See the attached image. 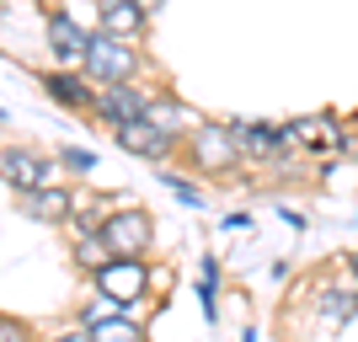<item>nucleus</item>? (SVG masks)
Segmentation results:
<instances>
[{
	"mask_svg": "<svg viewBox=\"0 0 358 342\" xmlns=\"http://www.w3.org/2000/svg\"><path fill=\"white\" fill-rule=\"evenodd\" d=\"M43 91L54 97V102L75 107V113H96V91L102 86H91V75H75V70H48Z\"/></svg>",
	"mask_w": 358,
	"mask_h": 342,
	"instance_id": "obj_8",
	"label": "nucleus"
},
{
	"mask_svg": "<svg viewBox=\"0 0 358 342\" xmlns=\"http://www.w3.org/2000/svg\"><path fill=\"white\" fill-rule=\"evenodd\" d=\"M0 342H27V327H16L11 315H6V321H0Z\"/></svg>",
	"mask_w": 358,
	"mask_h": 342,
	"instance_id": "obj_20",
	"label": "nucleus"
},
{
	"mask_svg": "<svg viewBox=\"0 0 358 342\" xmlns=\"http://www.w3.org/2000/svg\"><path fill=\"white\" fill-rule=\"evenodd\" d=\"M48 342H96L91 332H59V337H48Z\"/></svg>",
	"mask_w": 358,
	"mask_h": 342,
	"instance_id": "obj_21",
	"label": "nucleus"
},
{
	"mask_svg": "<svg viewBox=\"0 0 358 342\" xmlns=\"http://www.w3.org/2000/svg\"><path fill=\"white\" fill-rule=\"evenodd\" d=\"M230 134H236L241 155H278V150L294 145L289 123H230Z\"/></svg>",
	"mask_w": 358,
	"mask_h": 342,
	"instance_id": "obj_9",
	"label": "nucleus"
},
{
	"mask_svg": "<svg viewBox=\"0 0 358 342\" xmlns=\"http://www.w3.org/2000/svg\"><path fill=\"white\" fill-rule=\"evenodd\" d=\"M22 208H27L32 220H70L75 214V198L64 193V187H32V193H22Z\"/></svg>",
	"mask_w": 358,
	"mask_h": 342,
	"instance_id": "obj_12",
	"label": "nucleus"
},
{
	"mask_svg": "<svg viewBox=\"0 0 358 342\" xmlns=\"http://www.w3.org/2000/svg\"><path fill=\"white\" fill-rule=\"evenodd\" d=\"M96 118H102L107 129L155 118V97H145L139 86H102V91H96Z\"/></svg>",
	"mask_w": 358,
	"mask_h": 342,
	"instance_id": "obj_3",
	"label": "nucleus"
},
{
	"mask_svg": "<svg viewBox=\"0 0 358 342\" xmlns=\"http://www.w3.org/2000/svg\"><path fill=\"white\" fill-rule=\"evenodd\" d=\"M187 150H193V161L203 166V171H236V155H241L230 123H193Z\"/></svg>",
	"mask_w": 358,
	"mask_h": 342,
	"instance_id": "obj_2",
	"label": "nucleus"
},
{
	"mask_svg": "<svg viewBox=\"0 0 358 342\" xmlns=\"http://www.w3.org/2000/svg\"><path fill=\"white\" fill-rule=\"evenodd\" d=\"M91 337L96 342H145V332H139L129 315H107L102 327H91Z\"/></svg>",
	"mask_w": 358,
	"mask_h": 342,
	"instance_id": "obj_15",
	"label": "nucleus"
},
{
	"mask_svg": "<svg viewBox=\"0 0 358 342\" xmlns=\"http://www.w3.org/2000/svg\"><path fill=\"white\" fill-rule=\"evenodd\" d=\"M70 230H75V241L102 236V230H107V208H102V204H75V214H70Z\"/></svg>",
	"mask_w": 358,
	"mask_h": 342,
	"instance_id": "obj_14",
	"label": "nucleus"
},
{
	"mask_svg": "<svg viewBox=\"0 0 358 342\" xmlns=\"http://www.w3.org/2000/svg\"><path fill=\"white\" fill-rule=\"evenodd\" d=\"M86 75L91 86H129L139 70V54L129 48V38H113V32H91V48H86Z\"/></svg>",
	"mask_w": 358,
	"mask_h": 342,
	"instance_id": "obj_1",
	"label": "nucleus"
},
{
	"mask_svg": "<svg viewBox=\"0 0 358 342\" xmlns=\"http://www.w3.org/2000/svg\"><path fill=\"white\" fill-rule=\"evenodd\" d=\"M214 262H203V278H198V299H203V315H214Z\"/></svg>",
	"mask_w": 358,
	"mask_h": 342,
	"instance_id": "obj_19",
	"label": "nucleus"
},
{
	"mask_svg": "<svg viewBox=\"0 0 358 342\" xmlns=\"http://www.w3.org/2000/svg\"><path fill=\"white\" fill-rule=\"evenodd\" d=\"M48 48H54V59H59V70H70V64L86 59V48H91V32H80L64 11L48 16Z\"/></svg>",
	"mask_w": 358,
	"mask_h": 342,
	"instance_id": "obj_10",
	"label": "nucleus"
},
{
	"mask_svg": "<svg viewBox=\"0 0 358 342\" xmlns=\"http://www.w3.org/2000/svg\"><path fill=\"white\" fill-rule=\"evenodd\" d=\"M321 129H327V118H294L289 123V134H294L299 145H321Z\"/></svg>",
	"mask_w": 358,
	"mask_h": 342,
	"instance_id": "obj_16",
	"label": "nucleus"
},
{
	"mask_svg": "<svg viewBox=\"0 0 358 342\" xmlns=\"http://www.w3.org/2000/svg\"><path fill=\"white\" fill-rule=\"evenodd\" d=\"M161 182H166V187H171V193H177V198H182L187 208H198V204H203V193H198L193 182H182L177 171H161Z\"/></svg>",
	"mask_w": 358,
	"mask_h": 342,
	"instance_id": "obj_17",
	"label": "nucleus"
},
{
	"mask_svg": "<svg viewBox=\"0 0 358 342\" xmlns=\"http://www.w3.org/2000/svg\"><path fill=\"white\" fill-rule=\"evenodd\" d=\"M348 155H353V161H358V134H353V139H348Z\"/></svg>",
	"mask_w": 358,
	"mask_h": 342,
	"instance_id": "obj_22",
	"label": "nucleus"
},
{
	"mask_svg": "<svg viewBox=\"0 0 358 342\" xmlns=\"http://www.w3.org/2000/svg\"><path fill=\"white\" fill-rule=\"evenodd\" d=\"M150 214L145 208H118V214H107V230L102 241L113 246V257H145L150 252Z\"/></svg>",
	"mask_w": 358,
	"mask_h": 342,
	"instance_id": "obj_5",
	"label": "nucleus"
},
{
	"mask_svg": "<svg viewBox=\"0 0 358 342\" xmlns=\"http://www.w3.org/2000/svg\"><path fill=\"white\" fill-rule=\"evenodd\" d=\"M59 166H70V171H91V166H96V155H91V150H80V145H70L59 155Z\"/></svg>",
	"mask_w": 358,
	"mask_h": 342,
	"instance_id": "obj_18",
	"label": "nucleus"
},
{
	"mask_svg": "<svg viewBox=\"0 0 358 342\" xmlns=\"http://www.w3.org/2000/svg\"><path fill=\"white\" fill-rule=\"evenodd\" d=\"M348 268H353V278H358V257H348Z\"/></svg>",
	"mask_w": 358,
	"mask_h": 342,
	"instance_id": "obj_23",
	"label": "nucleus"
},
{
	"mask_svg": "<svg viewBox=\"0 0 358 342\" xmlns=\"http://www.w3.org/2000/svg\"><path fill=\"white\" fill-rule=\"evenodd\" d=\"M113 139H118V150H129L139 161H166V155L177 150V129H166V123H155V118L123 123V129H113Z\"/></svg>",
	"mask_w": 358,
	"mask_h": 342,
	"instance_id": "obj_4",
	"label": "nucleus"
},
{
	"mask_svg": "<svg viewBox=\"0 0 358 342\" xmlns=\"http://www.w3.org/2000/svg\"><path fill=\"white\" fill-rule=\"evenodd\" d=\"M75 262H80V273H96L102 268H113V246H107L102 236H86V241H75Z\"/></svg>",
	"mask_w": 358,
	"mask_h": 342,
	"instance_id": "obj_13",
	"label": "nucleus"
},
{
	"mask_svg": "<svg viewBox=\"0 0 358 342\" xmlns=\"http://www.w3.org/2000/svg\"><path fill=\"white\" fill-rule=\"evenodd\" d=\"M96 283H102V294L123 311V305H134V299L145 294L150 268H145V257H113V268L96 273Z\"/></svg>",
	"mask_w": 358,
	"mask_h": 342,
	"instance_id": "obj_6",
	"label": "nucleus"
},
{
	"mask_svg": "<svg viewBox=\"0 0 358 342\" xmlns=\"http://www.w3.org/2000/svg\"><path fill=\"white\" fill-rule=\"evenodd\" d=\"M0 166H6V187H11V193H32V187H48V182H54V171H59L54 161H32L27 150H16V145H6Z\"/></svg>",
	"mask_w": 358,
	"mask_h": 342,
	"instance_id": "obj_7",
	"label": "nucleus"
},
{
	"mask_svg": "<svg viewBox=\"0 0 358 342\" xmlns=\"http://www.w3.org/2000/svg\"><path fill=\"white\" fill-rule=\"evenodd\" d=\"M96 16H102V32H113V38L145 32V0H96Z\"/></svg>",
	"mask_w": 358,
	"mask_h": 342,
	"instance_id": "obj_11",
	"label": "nucleus"
}]
</instances>
